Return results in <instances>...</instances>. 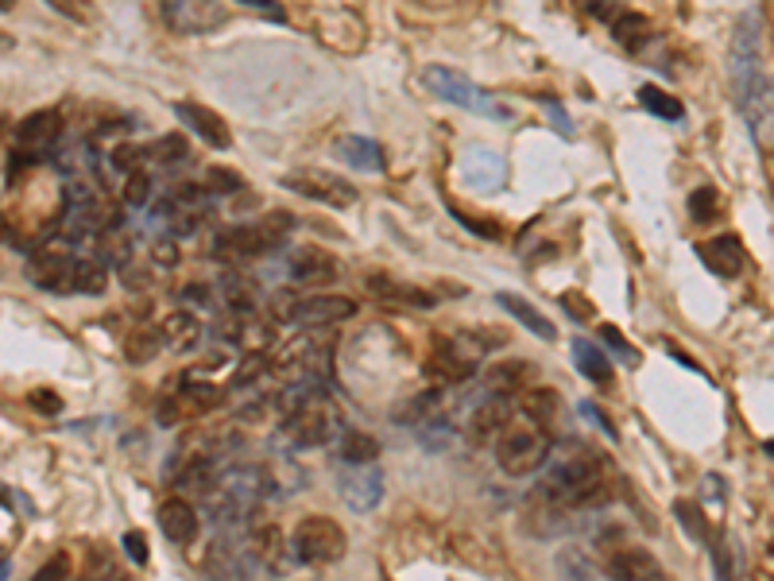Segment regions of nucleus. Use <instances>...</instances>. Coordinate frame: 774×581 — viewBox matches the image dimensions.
Wrapping results in <instances>:
<instances>
[{"label": "nucleus", "mask_w": 774, "mask_h": 581, "mask_svg": "<svg viewBox=\"0 0 774 581\" xmlns=\"http://www.w3.org/2000/svg\"><path fill=\"white\" fill-rule=\"evenodd\" d=\"M728 78H733L736 109L743 112L751 140L771 152L774 147V82L759 62V16L743 12L728 51Z\"/></svg>", "instance_id": "1"}, {"label": "nucleus", "mask_w": 774, "mask_h": 581, "mask_svg": "<svg viewBox=\"0 0 774 581\" xmlns=\"http://www.w3.org/2000/svg\"><path fill=\"white\" fill-rule=\"evenodd\" d=\"M605 477H608V465L596 462L593 453L577 450V453H565V458L546 465V477L535 496L553 508L600 505V496H605Z\"/></svg>", "instance_id": "2"}, {"label": "nucleus", "mask_w": 774, "mask_h": 581, "mask_svg": "<svg viewBox=\"0 0 774 581\" xmlns=\"http://www.w3.org/2000/svg\"><path fill=\"white\" fill-rule=\"evenodd\" d=\"M272 496V470H255V465H233L225 477L217 481L205 500H210V515L222 523L225 531L245 527L255 515V508Z\"/></svg>", "instance_id": "3"}, {"label": "nucleus", "mask_w": 774, "mask_h": 581, "mask_svg": "<svg viewBox=\"0 0 774 581\" xmlns=\"http://www.w3.org/2000/svg\"><path fill=\"white\" fill-rule=\"evenodd\" d=\"M333 435H345V430H341V415L325 392L302 395L298 403H290L287 419L279 427L283 446H290V450H314V446L330 442Z\"/></svg>", "instance_id": "4"}, {"label": "nucleus", "mask_w": 774, "mask_h": 581, "mask_svg": "<svg viewBox=\"0 0 774 581\" xmlns=\"http://www.w3.org/2000/svg\"><path fill=\"white\" fill-rule=\"evenodd\" d=\"M550 430L531 423L527 415H515V419L503 427V435L496 438V462L508 477H527V473L543 470L550 462Z\"/></svg>", "instance_id": "5"}, {"label": "nucleus", "mask_w": 774, "mask_h": 581, "mask_svg": "<svg viewBox=\"0 0 774 581\" xmlns=\"http://www.w3.org/2000/svg\"><path fill=\"white\" fill-rule=\"evenodd\" d=\"M298 225V217L290 214H272L264 222H252V225H237V229H225L222 237L213 240V252L222 260H255V257H267L275 248L287 245L290 229Z\"/></svg>", "instance_id": "6"}, {"label": "nucleus", "mask_w": 774, "mask_h": 581, "mask_svg": "<svg viewBox=\"0 0 774 581\" xmlns=\"http://www.w3.org/2000/svg\"><path fill=\"white\" fill-rule=\"evenodd\" d=\"M422 86L430 90L434 97H442V102L457 105V109L480 112V117H488V120H511L508 105H500L492 94L477 90L465 74H457V70H450V67H426L422 70Z\"/></svg>", "instance_id": "7"}, {"label": "nucleus", "mask_w": 774, "mask_h": 581, "mask_svg": "<svg viewBox=\"0 0 774 581\" xmlns=\"http://www.w3.org/2000/svg\"><path fill=\"white\" fill-rule=\"evenodd\" d=\"M345 531L330 515H307L290 535V555L302 566H333L345 558Z\"/></svg>", "instance_id": "8"}, {"label": "nucleus", "mask_w": 774, "mask_h": 581, "mask_svg": "<svg viewBox=\"0 0 774 581\" xmlns=\"http://www.w3.org/2000/svg\"><path fill=\"white\" fill-rule=\"evenodd\" d=\"M283 187L295 190V194L310 198V202H322L330 210H353L357 205V190H353L349 179H341L333 171H322V167H298V171L283 175Z\"/></svg>", "instance_id": "9"}, {"label": "nucleus", "mask_w": 774, "mask_h": 581, "mask_svg": "<svg viewBox=\"0 0 774 581\" xmlns=\"http://www.w3.org/2000/svg\"><path fill=\"white\" fill-rule=\"evenodd\" d=\"M275 310H279V318L298 322V325H330V322H345V318L357 315V303H353L349 295H310V299L279 295Z\"/></svg>", "instance_id": "10"}, {"label": "nucleus", "mask_w": 774, "mask_h": 581, "mask_svg": "<svg viewBox=\"0 0 774 581\" xmlns=\"http://www.w3.org/2000/svg\"><path fill=\"white\" fill-rule=\"evenodd\" d=\"M337 493L353 512H376L383 500V473L376 465H345L337 473Z\"/></svg>", "instance_id": "11"}, {"label": "nucleus", "mask_w": 774, "mask_h": 581, "mask_svg": "<svg viewBox=\"0 0 774 581\" xmlns=\"http://www.w3.org/2000/svg\"><path fill=\"white\" fill-rule=\"evenodd\" d=\"M222 400H225V392L217 384H210V380H198V377H187L179 392L163 403L159 423H167V427H170V423L187 419V415H198V411H213Z\"/></svg>", "instance_id": "12"}, {"label": "nucleus", "mask_w": 774, "mask_h": 581, "mask_svg": "<svg viewBox=\"0 0 774 581\" xmlns=\"http://www.w3.org/2000/svg\"><path fill=\"white\" fill-rule=\"evenodd\" d=\"M225 4H213V0H205V4H198V0H175V4H163V20L170 24V32L179 35H205L213 32V27L225 24Z\"/></svg>", "instance_id": "13"}, {"label": "nucleus", "mask_w": 774, "mask_h": 581, "mask_svg": "<svg viewBox=\"0 0 774 581\" xmlns=\"http://www.w3.org/2000/svg\"><path fill=\"white\" fill-rule=\"evenodd\" d=\"M59 112L55 109H43V112H32L16 124V152L20 159H39L55 147L59 140Z\"/></svg>", "instance_id": "14"}, {"label": "nucleus", "mask_w": 774, "mask_h": 581, "mask_svg": "<svg viewBox=\"0 0 774 581\" xmlns=\"http://www.w3.org/2000/svg\"><path fill=\"white\" fill-rule=\"evenodd\" d=\"M175 117L182 120V129H190L205 147H217V152H229L233 137L225 129V120L213 109H205L202 102H175Z\"/></svg>", "instance_id": "15"}, {"label": "nucleus", "mask_w": 774, "mask_h": 581, "mask_svg": "<svg viewBox=\"0 0 774 581\" xmlns=\"http://www.w3.org/2000/svg\"><path fill=\"white\" fill-rule=\"evenodd\" d=\"M605 573L612 581H670L658 566V558L651 550L639 547H620L605 555Z\"/></svg>", "instance_id": "16"}, {"label": "nucleus", "mask_w": 774, "mask_h": 581, "mask_svg": "<svg viewBox=\"0 0 774 581\" xmlns=\"http://www.w3.org/2000/svg\"><path fill=\"white\" fill-rule=\"evenodd\" d=\"M74 272L78 257H67V252H35L24 268V275L39 290H74Z\"/></svg>", "instance_id": "17"}, {"label": "nucleus", "mask_w": 774, "mask_h": 581, "mask_svg": "<svg viewBox=\"0 0 774 581\" xmlns=\"http://www.w3.org/2000/svg\"><path fill=\"white\" fill-rule=\"evenodd\" d=\"M461 179H465V187L480 190V194H496L503 187V179H508V167L488 147H468L461 155Z\"/></svg>", "instance_id": "18"}, {"label": "nucleus", "mask_w": 774, "mask_h": 581, "mask_svg": "<svg viewBox=\"0 0 774 581\" xmlns=\"http://www.w3.org/2000/svg\"><path fill=\"white\" fill-rule=\"evenodd\" d=\"M333 275H337V264H333V257L322 252V248H295L287 257V280L298 283V287L330 283Z\"/></svg>", "instance_id": "19"}, {"label": "nucleus", "mask_w": 774, "mask_h": 581, "mask_svg": "<svg viewBox=\"0 0 774 581\" xmlns=\"http://www.w3.org/2000/svg\"><path fill=\"white\" fill-rule=\"evenodd\" d=\"M159 527L163 535H167V543H175V547H187V543H194L198 535V512L190 500H182V496H170V500H163L159 505Z\"/></svg>", "instance_id": "20"}, {"label": "nucleus", "mask_w": 774, "mask_h": 581, "mask_svg": "<svg viewBox=\"0 0 774 581\" xmlns=\"http://www.w3.org/2000/svg\"><path fill=\"white\" fill-rule=\"evenodd\" d=\"M698 257H701V264H705L708 272L724 275V280H733V275L743 272V245L736 237H728V233H721V237L698 245Z\"/></svg>", "instance_id": "21"}, {"label": "nucleus", "mask_w": 774, "mask_h": 581, "mask_svg": "<svg viewBox=\"0 0 774 581\" xmlns=\"http://www.w3.org/2000/svg\"><path fill=\"white\" fill-rule=\"evenodd\" d=\"M205 214V194L198 187H179L170 190L167 198V217L170 225H175V233H194L198 222H202Z\"/></svg>", "instance_id": "22"}, {"label": "nucleus", "mask_w": 774, "mask_h": 581, "mask_svg": "<svg viewBox=\"0 0 774 581\" xmlns=\"http://www.w3.org/2000/svg\"><path fill=\"white\" fill-rule=\"evenodd\" d=\"M337 159H345L349 167H357V171H368V175H380L383 167H388V159H383V152H380V144L376 140H368V137H341L337 140Z\"/></svg>", "instance_id": "23"}, {"label": "nucleus", "mask_w": 774, "mask_h": 581, "mask_svg": "<svg viewBox=\"0 0 774 581\" xmlns=\"http://www.w3.org/2000/svg\"><path fill=\"white\" fill-rule=\"evenodd\" d=\"M496 303H500V307L508 310V315L515 318V322H520V325H527V330H531V334H535V337H543V342H558V325H553L550 318L538 315V310L531 307V303L523 299V295H511V290H500V295H496Z\"/></svg>", "instance_id": "24"}, {"label": "nucleus", "mask_w": 774, "mask_h": 581, "mask_svg": "<svg viewBox=\"0 0 774 581\" xmlns=\"http://www.w3.org/2000/svg\"><path fill=\"white\" fill-rule=\"evenodd\" d=\"M570 353H573V368H577L585 380H593V384H612V365H608L600 345L577 337V342L570 345Z\"/></svg>", "instance_id": "25"}, {"label": "nucleus", "mask_w": 774, "mask_h": 581, "mask_svg": "<svg viewBox=\"0 0 774 581\" xmlns=\"http://www.w3.org/2000/svg\"><path fill=\"white\" fill-rule=\"evenodd\" d=\"M159 337L167 349H194L198 337H202V325H198V318L190 310H175V315H167L159 322Z\"/></svg>", "instance_id": "26"}, {"label": "nucleus", "mask_w": 774, "mask_h": 581, "mask_svg": "<svg viewBox=\"0 0 774 581\" xmlns=\"http://www.w3.org/2000/svg\"><path fill=\"white\" fill-rule=\"evenodd\" d=\"M438 411H442V392H418L410 395V400L400 403V411H395V423H407V427H430V419H438Z\"/></svg>", "instance_id": "27"}, {"label": "nucleus", "mask_w": 774, "mask_h": 581, "mask_svg": "<svg viewBox=\"0 0 774 581\" xmlns=\"http://www.w3.org/2000/svg\"><path fill=\"white\" fill-rule=\"evenodd\" d=\"M337 458L341 465H376L380 458V442L365 430H345L341 435V446H337Z\"/></svg>", "instance_id": "28"}, {"label": "nucleus", "mask_w": 774, "mask_h": 581, "mask_svg": "<svg viewBox=\"0 0 774 581\" xmlns=\"http://www.w3.org/2000/svg\"><path fill=\"white\" fill-rule=\"evenodd\" d=\"M647 20L643 16H635V12H628V9H620L616 12V20H612V35H616V44L620 47H628V51H639V47L647 44Z\"/></svg>", "instance_id": "29"}, {"label": "nucleus", "mask_w": 774, "mask_h": 581, "mask_svg": "<svg viewBox=\"0 0 774 581\" xmlns=\"http://www.w3.org/2000/svg\"><path fill=\"white\" fill-rule=\"evenodd\" d=\"M202 581H245V566H240V555H233L229 547H213L210 558H205V578Z\"/></svg>", "instance_id": "30"}, {"label": "nucleus", "mask_w": 774, "mask_h": 581, "mask_svg": "<svg viewBox=\"0 0 774 581\" xmlns=\"http://www.w3.org/2000/svg\"><path fill=\"white\" fill-rule=\"evenodd\" d=\"M105 283H109V272H105L102 260L78 257V272H74V290H78V295H102Z\"/></svg>", "instance_id": "31"}, {"label": "nucleus", "mask_w": 774, "mask_h": 581, "mask_svg": "<svg viewBox=\"0 0 774 581\" xmlns=\"http://www.w3.org/2000/svg\"><path fill=\"white\" fill-rule=\"evenodd\" d=\"M639 105H643L647 112H655V117H663V120H681V117H686V109H681L678 97H670L666 90H658V86H643V90H639Z\"/></svg>", "instance_id": "32"}, {"label": "nucleus", "mask_w": 774, "mask_h": 581, "mask_svg": "<svg viewBox=\"0 0 774 581\" xmlns=\"http://www.w3.org/2000/svg\"><path fill=\"white\" fill-rule=\"evenodd\" d=\"M520 372H531V365H523V360H515V365H500V368H492L488 372V380H485V392L488 395H508L511 400V392L523 384V377Z\"/></svg>", "instance_id": "33"}, {"label": "nucleus", "mask_w": 774, "mask_h": 581, "mask_svg": "<svg viewBox=\"0 0 774 581\" xmlns=\"http://www.w3.org/2000/svg\"><path fill=\"white\" fill-rule=\"evenodd\" d=\"M674 515H678L681 520V527L690 531V538H698V543H713V535L716 531L708 527V520H705V512H701L698 505H693V500H678V505H674Z\"/></svg>", "instance_id": "34"}, {"label": "nucleus", "mask_w": 774, "mask_h": 581, "mask_svg": "<svg viewBox=\"0 0 774 581\" xmlns=\"http://www.w3.org/2000/svg\"><path fill=\"white\" fill-rule=\"evenodd\" d=\"M553 403H558V395H553V392H538V388H535V392H527L520 400V415H527L531 423L546 427V423L553 419V411H558Z\"/></svg>", "instance_id": "35"}, {"label": "nucleus", "mask_w": 774, "mask_h": 581, "mask_svg": "<svg viewBox=\"0 0 774 581\" xmlns=\"http://www.w3.org/2000/svg\"><path fill=\"white\" fill-rule=\"evenodd\" d=\"M690 214L698 225H713L721 217V194L713 187H698L690 194Z\"/></svg>", "instance_id": "36"}, {"label": "nucleus", "mask_w": 774, "mask_h": 581, "mask_svg": "<svg viewBox=\"0 0 774 581\" xmlns=\"http://www.w3.org/2000/svg\"><path fill=\"white\" fill-rule=\"evenodd\" d=\"M708 555H713L716 581H736L733 547H728V535H724V531H716V535H713V543H708Z\"/></svg>", "instance_id": "37"}, {"label": "nucleus", "mask_w": 774, "mask_h": 581, "mask_svg": "<svg viewBox=\"0 0 774 581\" xmlns=\"http://www.w3.org/2000/svg\"><path fill=\"white\" fill-rule=\"evenodd\" d=\"M159 349H163L159 330H140V334H132V342H128V360H132V365H147Z\"/></svg>", "instance_id": "38"}, {"label": "nucleus", "mask_w": 774, "mask_h": 581, "mask_svg": "<svg viewBox=\"0 0 774 581\" xmlns=\"http://www.w3.org/2000/svg\"><path fill=\"white\" fill-rule=\"evenodd\" d=\"M600 342H605L608 349H612L616 357L623 360V365H639V353L631 349V345H628V337H623L620 330H616V325H600Z\"/></svg>", "instance_id": "39"}, {"label": "nucleus", "mask_w": 774, "mask_h": 581, "mask_svg": "<svg viewBox=\"0 0 774 581\" xmlns=\"http://www.w3.org/2000/svg\"><path fill=\"white\" fill-rule=\"evenodd\" d=\"M538 105H543V112L553 120V132L562 140H573V120H570V112L562 109V102H553V97H538Z\"/></svg>", "instance_id": "40"}, {"label": "nucleus", "mask_w": 774, "mask_h": 581, "mask_svg": "<svg viewBox=\"0 0 774 581\" xmlns=\"http://www.w3.org/2000/svg\"><path fill=\"white\" fill-rule=\"evenodd\" d=\"M264 368H267L264 353H248V357L240 360V368H237V377H233V384H237V388H248L255 377H260V372H264Z\"/></svg>", "instance_id": "41"}, {"label": "nucleus", "mask_w": 774, "mask_h": 581, "mask_svg": "<svg viewBox=\"0 0 774 581\" xmlns=\"http://www.w3.org/2000/svg\"><path fill=\"white\" fill-rule=\"evenodd\" d=\"M124 198H128V205H147V202H152V179H147L144 171L128 175V190H124Z\"/></svg>", "instance_id": "42"}, {"label": "nucleus", "mask_w": 774, "mask_h": 581, "mask_svg": "<svg viewBox=\"0 0 774 581\" xmlns=\"http://www.w3.org/2000/svg\"><path fill=\"white\" fill-rule=\"evenodd\" d=\"M70 578V558L67 555H55L47 566H39V573H35L32 581H67Z\"/></svg>", "instance_id": "43"}, {"label": "nucleus", "mask_w": 774, "mask_h": 581, "mask_svg": "<svg viewBox=\"0 0 774 581\" xmlns=\"http://www.w3.org/2000/svg\"><path fill=\"white\" fill-rule=\"evenodd\" d=\"M27 400L35 403V411H39V415H59V411H62V400L55 392H32Z\"/></svg>", "instance_id": "44"}, {"label": "nucleus", "mask_w": 774, "mask_h": 581, "mask_svg": "<svg viewBox=\"0 0 774 581\" xmlns=\"http://www.w3.org/2000/svg\"><path fill=\"white\" fill-rule=\"evenodd\" d=\"M124 550L132 562H140V566L147 562V543H144V535H136V531H128L124 535Z\"/></svg>", "instance_id": "45"}, {"label": "nucleus", "mask_w": 774, "mask_h": 581, "mask_svg": "<svg viewBox=\"0 0 774 581\" xmlns=\"http://www.w3.org/2000/svg\"><path fill=\"white\" fill-rule=\"evenodd\" d=\"M453 217H457V222L465 225L468 233H480V237H500V229H496V225H485V222H477V217L461 214V210H453Z\"/></svg>", "instance_id": "46"}, {"label": "nucleus", "mask_w": 774, "mask_h": 581, "mask_svg": "<svg viewBox=\"0 0 774 581\" xmlns=\"http://www.w3.org/2000/svg\"><path fill=\"white\" fill-rule=\"evenodd\" d=\"M581 415H588V419H593V423H596V427L605 430V435H608V438H612V442H616V427H612V423H608V419H605V415H600V411H596V407H593V403H581Z\"/></svg>", "instance_id": "47"}, {"label": "nucleus", "mask_w": 774, "mask_h": 581, "mask_svg": "<svg viewBox=\"0 0 774 581\" xmlns=\"http://www.w3.org/2000/svg\"><path fill=\"white\" fill-rule=\"evenodd\" d=\"M182 295H187L190 303H198V307H210V303H213L210 287H198V283H194V287H187V290H182Z\"/></svg>", "instance_id": "48"}, {"label": "nucleus", "mask_w": 774, "mask_h": 581, "mask_svg": "<svg viewBox=\"0 0 774 581\" xmlns=\"http://www.w3.org/2000/svg\"><path fill=\"white\" fill-rule=\"evenodd\" d=\"M205 179L217 182V187H225V190L240 187V179H237V175H229V171H210V175H205Z\"/></svg>", "instance_id": "49"}]
</instances>
